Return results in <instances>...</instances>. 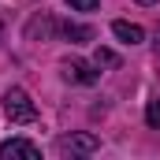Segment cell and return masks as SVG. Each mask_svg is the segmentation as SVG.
I'll list each match as a JSON object with an SVG mask.
<instances>
[{
  "instance_id": "1",
  "label": "cell",
  "mask_w": 160,
  "mask_h": 160,
  "mask_svg": "<svg viewBox=\"0 0 160 160\" xmlns=\"http://www.w3.org/2000/svg\"><path fill=\"white\" fill-rule=\"evenodd\" d=\"M4 116H8L11 123H34L38 119V108H34V101H30L26 89L11 86V89L4 93Z\"/></svg>"
},
{
  "instance_id": "2",
  "label": "cell",
  "mask_w": 160,
  "mask_h": 160,
  "mask_svg": "<svg viewBox=\"0 0 160 160\" xmlns=\"http://www.w3.org/2000/svg\"><path fill=\"white\" fill-rule=\"evenodd\" d=\"M56 149H60V153H71V157H89V153L101 149V142H97L93 134H63V138L56 142Z\"/></svg>"
},
{
  "instance_id": "3",
  "label": "cell",
  "mask_w": 160,
  "mask_h": 160,
  "mask_svg": "<svg viewBox=\"0 0 160 160\" xmlns=\"http://www.w3.org/2000/svg\"><path fill=\"white\" fill-rule=\"evenodd\" d=\"M8 157L38 160V157H41V149L34 145V142H26V138H11V142H4V145H0V160H8Z\"/></svg>"
},
{
  "instance_id": "4",
  "label": "cell",
  "mask_w": 160,
  "mask_h": 160,
  "mask_svg": "<svg viewBox=\"0 0 160 160\" xmlns=\"http://www.w3.org/2000/svg\"><path fill=\"white\" fill-rule=\"evenodd\" d=\"M63 75H67V82H82V86H93L97 82V71L89 63H82V60H67L63 63Z\"/></svg>"
},
{
  "instance_id": "5",
  "label": "cell",
  "mask_w": 160,
  "mask_h": 160,
  "mask_svg": "<svg viewBox=\"0 0 160 160\" xmlns=\"http://www.w3.org/2000/svg\"><path fill=\"white\" fill-rule=\"evenodd\" d=\"M52 30H56V22H52L48 15H38V19L26 22V41H48Z\"/></svg>"
},
{
  "instance_id": "6",
  "label": "cell",
  "mask_w": 160,
  "mask_h": 160,
  "mask_svg": "<svg viewBox=\"0 0 160 160\" xmlns=\"http://www.w3.org/2000/svg\"><path fill=\"white\" fill-rule=\"evenodd\" d=\"M112 34H116L119 41H127V45L145 41V30H142V26H134V22H127V19H116V22H112Z\"/></svg>"
},
{
  "instance_id": "7",
  "label": "cell",
  "mask_w": 160,
  "mask_h": 160,
  "mask_svg": "<svg viewBox=\"0 0 160 160\" xmlns=\"http://www.w3.org/2000/svg\"><path fill=\"white\" fill-rule=\"evenodd\" d=\"M63 38L67 41H93V30L78 26V22H63Z\"/></svg>"
},
{
  "instance_id": "8",
  "label": "cell",
  "mask_w": 160,
  "mask_h": 160,
  "mask_svg": "<svg viewBox=\"0 0 160 160\" xmlns=\"http://www.w3.org/2000/svg\"><path fill=\"white\" fill-rule=\"evenodd\" d=\"M93 63H97V67H119V56H116L112 48H97V52H93Z\"/></svg>"
},
{
  "instance_id": "9",
  "label": "cell",
  "mask_w": 160,
  "mask_h": 160,
  "mask_svg": "<svg viewBox=\"0 0 160 160\" xmlns=\"http://www.w3.org/2000/svg\"><path fill=\"white\" fill-rule=\"evenodd\" d=\"M145 123H149L153 130H160V97H157V101H149V108H145Z\"/></svg>"
},
{
  "instance_id": "10",
  "label": "cell",
  "mask_w": 160,
  "mask_h": 160,
  "mask_svg": "<svg viewBox=\"0 0 160 160\" xmlns=\"http://www.w3.org/2000/svg\"><path fill=\"white\" fill-rule=\"evenodd\" d=\"M63 4H67L71 11H97V4H101V0H63Z\"/></svg>"
},
{
  "instance_id": "11",
  "label": "cell",
  "mask_w": 160,
  "mask_h": 160,
  "mask_svg": "<svg viewBox=\"0 0 160 160\" xmlns=\"http://www.w3.org/2000/svg\"><path fill=\"white\" fill-rule=\"evenodd\" d=\"M138 4H145V8H153V4H157V0H138Z\"/></svg>"
}]
</instances>
